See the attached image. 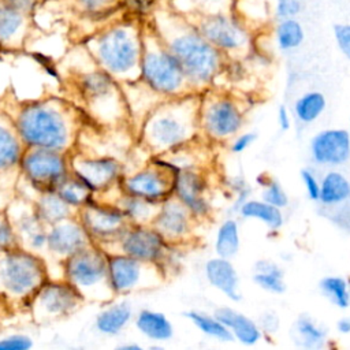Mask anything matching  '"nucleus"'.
I'll list each match as a JSON object with an SVG mask.
<instances>
[{"label":"nucleus","mask_w":350,"mask_h":350,"mask_svg":"<svg viewBox=\"0 0 350 350\" xmlns=\"http://www.w3.org/2000/svg\"><path fill=\"white\" fill-rule=\"evenodd\" d=\"M157 37L180 64L191 89L197 93L215 86L224 71L227 57L209 44L194 23L179 12H161Z\"/></svg>","instance_id":"f257e3e1"},{"label":"nucleus","mask_w":350,"mask_h":350,"mask_svg":"<svg viewBox=\"0 0 350 350\" xmlns=\"http://www.w3.org/2000/svg\"><path fill=\"white\" fill-rule=\"evenodd\" d=\"M198 109L197 92L163 98L141 122V144L152 156H163L202 138Z\"/></svg>","instance_id":"f03ea898"},{"label":"nucleus","mask_w":350,"mask_h":350,"mask_svg":"<svg viewBox=\"0 0 350 350\" xmlns=\"http://www.w3.org/2000/svg\"><path fill=\"white\" fill-rule=\"evenodd\" d=\"M198 122L208 144H228L246 123V107L232 93L212 86L200 93Z\"/></svg>","instance_id":"7ed1b4c3"},{"label":"nucleus","mask_w":350,"mask_h":350,"mask_svg":"<svg viewBox=\"0 0 350 350\" xmlns=\"http://www.w3.org/2000/svg\"><path fill=\"white\" fill-rule=\"evenodd\" d=\"M138 79L161 98L179 97L194 92L180 64L157 34L142 41Z\"/></svg>","instance_id":"20e7f679"},{"label":"nucleus","mask_w":350,"mask_h":350,"mask_svg":"<svg viewBox=\"0 0 350 350\" xmlns=\"http://www.w3.org/2000/svg\"><path fill=\"white\" fill-rule=\"evenodd\" d=\"M116 243L119 247L118 253L156 264L164 271L167 278L178 269V252L183 249L168 243L152 224H130Z\"/></svg>","instance_id":"39448f33"},{"label":"nucleus","mask_w":350,"mask_h":350,"mask_svg":"<svg viewBox=\"0 0 350 350\" xmlns=\"http://www.w3.org/2000/svg\"><path fill=\"white\" fill-rule=\"evenodd\" d=\"M18 129L23 139L37 148L60 150L70 138L68 122L63 112L44 104L25 108L19 115Z\"/></svg>","instance_id":"423d86ee"},{"label":"nucleus","mask_w":350,"mask_h":350,"mask_svg":"<svg viewBox=\"0 0 350 350\" xmlns=\"http://www.w3.org/2000/svg\"><path fill=\"white\" fill-rule=\"evenodd\" d=\"M66 272L81 295L108 299L113 295L108 276V256L92 247H83L67 257Z\"/></svg>","instance_id":"0eeeda50"},{"label":"nucleus","mask_w":350,"mask_h":350,"mask_svg":"<svg viewBox=\"0 0 350 350\" xmlns=\"http://www.w3.org/2000/svg\"><path fill=\"white\" fill-rule=\"evenodd\" d=\"M142 42L127 27H115L98 44V56L104 67L113 77L129 81L138 79Z\"/></svg>","instance_id":"6e6552de"},{"label":"nucleus","mask_w":350,"mask_h":350,"mask_svg":"<svg viewBox=\"0 0 350 350\" xmlns=\"http://www.w3.org/2000/svg\"><path fill=\"white\" fill-rule=\"evenodd\" d=\"M202 37L227 59L245 56L250 49V33L245 23L226 12L202 14L194 23Z\"/></svg>","instance_id":"1a4fd4ad"},{"label":"nucleus","mask_w":350,"mask_h":350,"mask_svg":"<svg viewBox=\"0 0 350 350\" xmlns=\"http://www.w3.org/2000/svg\"><path fill=\"white\" fill-rule=\"evenodd\" d=\"M176 172L178 170L164 156H152L149 164L131 175L122 176L120 190L126 194L161 204L172 197Z\"/></svg>","instance_id":"9d476101"},{"label":"nucleus","mask_w":350,"mask_h":350,"mask_svg":"<svg viewBox=\"0 0 350 350\" xmlns=\"http://www.w3.org/2000/svg\"><path fill=\"white\" fill-rule=\"evenodd\" d=\"M108 276L113 294H129L139 290L154 288L167 280L164 271L123 253L108 254Z\"/></svg>","instance_id":"9b49d317"},{"label":"nucleus","mask_w":350,"mask_h":350,"mask_svg":"<svg viewBox=\"0 0 350 350\" xmlns=\"http://www.w3.org/2000/svg\"><path fill=\"white\" fill-rule=\"evenodd\" d=\"M44 280L38 260L25 252H4L0 257V288L14 297L36 293Z\"/></svg>","instance_id":"f8f14e48"},{"label":"nucleus","mask_w":350,"mask_h":350,"mask_svg":"<svg viewBox=\"0 0 350 350\" xmlns=\"http://www.w3.org/2000/svg\"><path fill=\"white\" fill-rule=\"evenodd\" d=\"M208 170L185 168L174 176L172 197L182 202L197 221L208 220L213 213Z\"/></svg>","instance_id":"ddd939ff"},{"label":"nucleus","mask_w":350,"mask_h":350,"mask_svg":"<svg viewBox=\"0 0 350 350\" xmlns=\"http://www.w3.org/2000/svg\"><path fill=\"white\" fill-rule=\"evenodd\" d=\"M150 224L168 243L185 247L196 239V230L200 221L194 219L182 202L170 197L159 205Z\"/></svg>","instance_id":"4468645a"},{"label":"nucleus","mask_w":350,"mask_h":350,"mask_svg":"<svg viewBox=\"0 0 350 350\" xmlns=\"http://www.w3.org/2000/svg\"><path fill=\"white\" fill-rule=\"evenodd\" d=\"M22 165L30 182L45 191H53L67 175L63 156L53 149L36 146L23 157Z\"/></svg>","instance_id":"2eb2a0df"},{"label":"nucleus","mask_w":350,"mask_h":350,"mask_svg":"<svg viewBox=\"0 0 350 350\" xmlns=\"http://www.w3.org/2000/svg\"><path fill=\"white\" fill-rule=\"evenodd\" d=\"M309 154L314 164L335 168L350 159V134L340 127L324 129L309 142Z\"/></svg>","instance_id":"dca6fc26"},{"label":"nucleus","mask_w":350,"mask_h":350,"mask_svg":"<svg viewBox=\"0 0 350 350\" xmlns=\"http://www.w3.org/2000/svg\"><path fill=\"white\" fill-rule=\"evenodd\" d=\"M82 226L89 235L116 242L129 228L130 221L116 205H92L86 202L82 211Z\"/></svg>","instance_id":"f3484780"},{"label":"nucleus","mask_w":350,"mask_h":350,"mask_svg":"<svg viewBox=\"0 0 350 350\" xmlns=\"http://www.w3.org/2000/svg\"><path fill=\"white\" fill-rule=\"evenodd\" d=\"M82 295L71 283L42 284L36 294L34 313L41 319H57L72 313L81 305Z\"/></svg>","instance_id":"a211bd4d"},{"label":"nucleus","mask_w":350,"mask_h":350,"mask_svg":"<svg viewBox=\"0 0 350 350\" xmlns=\"http://www.w3.org/2000/svg\"><path fill=\"white\" fill-rule=\"evenodd\" d=\"M74 171L93 190L107 189L122 179V164L112 157L75 160Z\"/></svg>","instance_id":"6ab92c4d"},{"label":"nucleus","mask_w":350,"mask_h":350,"mask_svg":"<svg viewBox=\"0 0 350 350\" xmlns=\"http://www.w3.org/2000/svg\"><path fill=\"white\" fill-rule=\"evenodd\" d=\"M204 272L208 283L213 288H216L232 302L241 301L242 293L239 286V275L231 258L219 256L211 257L205 262Z\"/></svg>","instance_id":"aec40b11"},{"label":"nucleus","mask_w":350,"mask_h":350,"mask_svg":"<svg viewBox=\"0 0 350 350\" xmlns=\"http://www.w3.org/2000/svg\"><path fill=\"white\" fill-rule=\"evenodd\" d=\"M89 243V234L83 226H78L68 219L53 224L52 230L46 234L48 247L57 256L70 257L78 250L86 247Z\"/></svg>","instance_id":"412c9836"},{"label":"nucleus","mask_w":350,"mask_h":350,"mask_svg":"<svg viewBox=\"0 0 350 350\" xmlns=\"http://www.w3.org/2000/svg\"><path fill=\"white\" fill-rule=\"evenodd\" d=\"M213 314L228 328L234 340L243 346H254L262 339V331L256 320L231 306H219Z\"/></svg>","instance_id":"4be33fe9"},{"label":"nucleus","mask_w":350,"mask_h":350,"mask_svg":"<svg viewBox=\"0 0 350 350\" xmlns=\"http://www.w3.org/2000/svg\"><path fill=\"white\" fill-rule=\"evenodd\" d=\"M350 201V182L338 170L327 171L320 179L319 201L325 208H336Z\"/></svg>","instance_id":"5701e85b"},{"label":"nucleus","mask_w":350,"mask_h":350,"mask_svg":"<svg viewBox=\"0 0 350 350\" xmlns=\"http://www.w3.org/2000/svg\"><path fill=\"white\" fill-rule=\"evenodd\" d=\"M237 215L242 219L257 220L265 224L271 231H279L284 223L283 209L268 204L262 198H247L237 211Z\"/></svg>","instance_id":"b1692460"},{"label":"nucleus","mask_w":350,"mask_h":350,"mask_svg":"<svg viewBox=\"0 0 350 350\" xmlns=\"http://www.w3.org/2000/svg\"><path fill=\"white\" fill-rule=\"evenodd\" d=\"M137 329L153 342H168L174 336V325L163 313L150 309H142L135 317Z\"/></svg>","instance_id":"393cba45"},{"label":"nucleus","mask_w":350,"mask_h":350,"mask_svg":"<svg viewBox=\"0 0 350 350\" xmlns=\"http://www.w3.org/2000/svg\"><path fill=\"white\" fill-rule=\"evenodd\" d=\"M327 329L312 316L299 314L293 325V338L305 349H320L327 340Z\"/></svg>","instance_id":"a878e982"},{"label":"nucleus","mask_w":350,"mask_h":350,"mask_svg":"<svg viewBox=\"0 0 350 350\" xmlns=\"http://www.w3.org/2000/svg\"><path fill=\"white\" fill-rule=\"evenodd\" d=\"M253 282L261 290L271 294H282L286 291V280L283 269L272 260H258L253 267Z\"/></svg>","instance_id":"bb28decb"},{"label":"nucleus","mask_w":350,"mask_h":350,"mask_svg":"<svg viewBox=\"0 0 350 350\" xmlns=\"http://www.w3.org/2000/svg\"><path fill=\"white\" fill-rule=\"evenodd\" d=\"M115 205L120 208V211L126 215L130 224H150L157 213L160 204L122 191V196Z\"/></svg>","instance_id":"cd10ccee"},{"label":"nucleus","mask_w":350,"mask_h":350,"mask_svg":"<svg viewBox=\"0 0 350 350\" xmlns=\"http://www.w3.org/2000/svg\"><path fill=\"white\" fill-rule=\"evenodd\" d=\"M327 98L319 90H309L301 94L293 105V115L301 124L314 123L325 111Z\"/></svg>","instance_id":"c85d7f7f"},{"label":"nucleus","mask_w":350,"mask_h":350,"mask_svg":"<svg viewBox=\"0 0 350 350\" xmlns=\"http://www.w3.org/2000/svg\"><path fill=\"white\" fill-rule=\"evenodd\" d=\"M241 247V234L238 220L234 217L224 219L216 228L213 249L216 256L232 258Z\"/></svg>","instance_id":"c756f323"},{"label":"nucleus","mask_w":350,"mask_h":350,"mask_svg":"<svg viewBox=\"0 0 350 350\" xmlns=\"http://www.w3.org/2000/svg\"><path fill=\"white\" fill-rule=\"evenodd\" d=\"M15 231L29 245L30 249H41L46 245V232L44 231V221L37 212H22L16 216Z\"/></svg>","instance_id":"7c9ffc66"},{"label":"nucleus","mask_w":350,"mask_h":350,"mask_svg":"<svg viewBox=\"0 0 350 350\" xmlns=\"http://www.w3.org/2000/svg\"><path fill=\"white\" fill-rule=\"evenodd\" d=\"M183 316L204 335L220 340V342H232V336L228 328L212 313L201 310H187Z\"/></svg>","instance_id":"2f4dec72"},{"label":"nucleus","mask_w":350,"mask_h":350,"mask_svg":"<svg viewBox=\"0 0 350 350\" xmlns=\"http://www.w3.org/2000/svg\"><path fill=\"white\" fill-rule=\"evenodd\" d=\"M133 310L129 304L122 302L109 306L97 316V329L107 335L119 334L131 320Z\"/></svg>","instance_id":"473e14b6"},{"label":"nucleus","mask_w":350,"mask_h":350,"mask_svg":"<svg viewBox=\"0 0 350 350\" xmlns=\"http://www.w3.org/2000/svg\"><path fill=\"white\" fill-rule=\"evenodd\" d=\"M305 38L302 25L295 18H284L275 26V42L280 51H293L301 46Z\"/></svg>","instance_id":"72a5a7b5"},{"label":"nucleus","mask_w":350,"mask_h":350,"mask_svg":"<svg viewBox=\"0 0 350 350\" xmlns=\"http://www.w3.org/2000/svg\"><path fill=\"white\" fill-rule=\"evenodd\" d=\"M92 190L93 189L82 178H79L75 174L72 176L66 175L53 191L57 193V196L63 198L67 204H70L71 206L72 205L75 206V205H85L90 197Z\"/></svg>","instance_id":"f704fd0d"},{"label":"nucleus","mask_w":350,"mask_h":350,"mask_svg":"<svg viewBox=\"0 0 350 350\" xmlns=\"http://www.w3.org/2000/svg\"><path fill=\"white\" fill-rule=\"evenodd\" d=\"M319 288L321 294L338 309H349L350 306V284L347 279L336 275L325 276L320 280Z\"/></svg>","instance_id":"c9c22d12"},{"label":"nucleus","mask_w":350,"mask_h":350,"mask_svg":"<svg viewBox=\"0 0 350 350\" xmlns=\"http://www.w3.org/2000/svg\"><path fill=\"white\" fill-rule=\"evenodd\" d=\"M70 208L71 205L60 198L57 193L46 191L37 205V215L42 221L55 224L68 217Z\"/></svg>","instance_id":"e433bc0d"},{"label":"nucleus","mask_w":350,"mask_h":350,"mask_svg":"<svg viewBox=\"0 0 350 350\" xmlns=\"http://www.w3.org/2000/svg\"><path fill=\"white\" fill-rule=\"evenodd\" d=\"M21 157L19 142L15 135L0 124V171L12 167Z\"/></svg>","instance_id":"4c0bfd02"},{"label":"nucleus","mask_w":350,"mask_h":350,"mask_svg":"<svg viewBox=\"0 0 350 350\" xmlns=\"http://www.w3.org/2000/svg\"><path fill=\"white\" fill-rule=\"evenodd\" d=\"M262 193H261V198L264 201H267L271 205H275L278 208H286L288 205V196L286 193V190L283 189V186L280 185L279 180L271 178L269 182L261 187Z\"/></svg>","instance_id":"58836bf2"},{"label":"nucleus","mask_w":350,"mask_h":350,"mask_svg":"<svg viewBox=\"0 0 350 350\" xmlns=\"http://www.w3.org/2000/svg\"><path fill=\"white\" fill-rule=\"evenodd\" d=\"M19 25H21V18L16 12L7 8H0V37L1 38L11 37L18 30Z\"/></svg>","instance_id":"ea45409f"},{"label":"nucleus","mask_w":350,"mask_h":350,"mask_svg":"<svg viewBox=\"0 0 350 350\" xmlns=\"http://www.w3.org/2000/svg\"><path fill=\"white\" fill-rule=\"evenodd\" d=\"M230 189L234 194V212L237 213L238 208L247 200L250 198V194H252V190H250V186L247 185V182H245L243 178H232L231 179V183H230Z\"/></svg>","instance_id":"a19ab883"},{"label":"nucleus","mask_w":350,"mask_h":350,"mask_svg":"<svg viewBox=\"0 0 350 350\" xmlns=\"http://www.w3.org/2000/svg\"><path fill=\"white\" fill-rule=\"evenodd\" d=\"M257 139V134L254 131H239L235 137H232L228 141V149L235 153H243L246 149H249Z\"/></svg>","instance_id":"79ce46f5"},{"label":"nucleus","mask_w":350,"mask_h":350,"mask_svg":"<svg viewBox=\"0 0 350 350\" xmlns=\"http://www.w3.org/2000/svg\"><path fill=\"white\" fill-rule=\"evenodd\" d=\"M302 0H276L275 14L279 19L295 18L302 11Z\"/></svg>","instance_id":"37998d69"},{"label":"nucleus","mask_w":350,"mask_h":350,"mask_svg":"<svg viewBox=\"0 0 350 350\" xmlns=\"http://www.w3.org/2000/svg\"><path fill=\"white\" fill-rule=\"evenodd\" d=\"M334 37L342 55L350 60V23H336L334 26Z\"/></svg>","instance_id":"c03bdc74"},{"label":"nucleus","mask_w":350,"mask_h":350,"mask_svg":"<svg viewBox=\"0 0 350 350\" xmlns=\"http://www.w3.org/2000/svg\"><path fill=\"white\" fill-rule=\"evenodd\" d=\"M299 175H301V179H302V183H304L308 198L310 201L317 202L319 201V194H320V180L317 179L316 174L309 168H304V170H301Z\"/></svg>","instance_id":"a18cd8bd"},{"label":"nucleus","mask_w":350,"mask_h":350,"mask_svg":"<svg viewBox=\"0 0 350 350\" xmlns=\"http://www.w3.org/2000/svg\"><path fill=\"white\" fill-rule=\"evenodd\" d=\"M30 346H31V342L29 340V338L21 336V335L8 336L0 340L1 350H25V349H29Z\"/></svg>","instance_id":"49530a36"},{"label":"nucleus","mask_w":350,"mask_h":350,"mask_svg":"<svg viewBox=\"0 0 350 350\" xmlns=\"http://www.w3.org/2000/svg\"><path fill=\"white\" fill-rule=\"evenodd\" d=\"M12 239H14L12 226L3 215H0V253L5 252V249L11 246Z\"/></svg>","instance_id":"de8ad7c7"},{"label":"nucleus","mask_w":350,"mask_h":350,"mask_svg":"<svg viewBox=\"0 0 350 350\" xmlns=\"http://www.w3.org/2000/svg\"><path fill=\"white\" fill-rule=\"evenodd\" d=\"M276 123L282 131H288L293 124V115L286 105H279L276 111Z\"/></svg>","instance_id":"09e8293b"},{"label":"nucleus","mask_w":350,"mask_h":350,"mask_svg":"<svg viewBox=\"0 0 350 350\" xmlns=\"http://www.w3.org/2000/svg\"><path fill=\"white\" fill-rule=\"evenodd\" d=\"M226 3V0H197V8L198 7H201L202 8V5H205V8H204V11L200 14V15H202V14H213V12H224V10L220 7V5H223ZM200 8V10H201Z\"/></svg>","instance_id":"8fccbe9b"},{"label":"nucleus","mask_w":350,"mask_h":350,"mask_svg":"<svg viewBox=\"0 0 350 350\" xmlns=\"http://www.w3.org/2000/svg\"><path fill=\"white\" fill-rule=\"evenodd\" d=\"M258 325H260L262 334H264V332L271 334V332H275V331L278 329V327H279V320H278V317H276L275 314L267 312V313L261 317V321L258 323Z\"/></svg>","instance_id":"3c124183"},{"label":"nucleus","mask_w":350,"mask_h":350,"mask_svg":"<svg viewBox=\"0 0 350 350\" xmlns=\"http://www.w3.org/2000/svg\"><path fill=\"white\" fill-rule=\"evenodd\" d=\"M336 331L342 335L350 334V316H343L336 323Z\"/></svg>","instance_id":"603ef678"},{"label":"nucleus","mask_w":350,"mask_h":350,"mask_svg":"<svg viewBox=\"0 0 350 350\" xmlns=\"http://www.w3.org/2000/svg\"><path fill=\"white\" fill-rule=\"evenodd\" d=\"M154 0H129L130 5L138 11H146L153 5Z\"/></svg>","instance_id":"864d4df0"},{"label":"nucleus","mask_w":350,"mask_h":350,"mask_svg":"<svg viewBox=\"0 0 350 350\" xmlns=\"http://www.w3.org/2000/svg\"><path fill=\"white\" fill-rule=\"evenodd\" d=\"M271 178H272V176H271L269 174H260V175L256 178V182L260 185V187H264V186L269 182Z\"/></svg>","instance_id":"5fc2aeb1"},{"label":"nucleus","mask_w":350,"mask_h":350,"mask_svg":"<svg viewBox=\"0 0 350 350\" xmlns=\"http://www.w3.org/2000/svg\"><path fill=\"white\" fill-rule=\"evenodd\" d=\"M82 1L89 4V5H101V4H104L108 0H82Z\"/></svg>","instance_id":"6e6d98bb"},{"label":"nucleus","mask_w":350,"mask_h":350,"mask_svg":"<svg viewBox=\"0 0 350 350\" xmlns=\"http://www.w3.org/2000/svg\"><path fill=\"white\" fill-rule=\"evenodd\" d=\"M120 349H124V350H141V346H138V345H124Z\"/></svg>","instance_id":"4d7b16f0"},{"label":"nucleus","mask_w":350,"mask_h":350,"mask_svg":"<svg viewBox=\"0 0 350 350\" xmlns=\"http://www.w3.org/2000/svg\"><path fill=\"white\" fill-rule=\"evenodd\" d=\"M349 134H350V120H349Z\"/></svg>","instance_id":"13d9d810"}]
</instances>
